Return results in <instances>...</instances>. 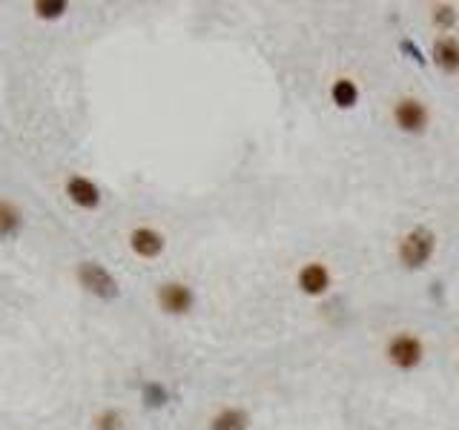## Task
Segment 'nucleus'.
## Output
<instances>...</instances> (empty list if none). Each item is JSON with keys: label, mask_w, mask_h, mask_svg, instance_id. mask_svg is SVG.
<instances>
[{"label": "nucleus", "mask_w": 459, "mask_h": 430, "mask_svg": "<svg viewBox=\"0 0 459 430\" xmlns=\"http://www.w3.org/2000/svg\"><path fill=\"white\" fill-rule=\"evenodd\" d=\"M385 359L396 370H416L425 359V344L413 333H396L385 344Z\"/></svg>", "instance_id": "2"}, {"label": "nucleus", "mask_w": 459, "mask_h": 430, "mask_svg": "<svg viewBox=\"0 0 459 430\" xmlns=\"http://www.w3.org/2000/svg\"><path fill=\"white\" fill-rule=\"evenodd\" d=\"M393 121L402 133L408 135H422L428 129V121H431V112L422 101L416 98H399L396 106H393Z\"/></svg>", "instance_id": "4"}, {"label": "nucleus", "mask_w": 459, "mask_h": 430, "mask_svg": "<svg viewBox=\"0 0 459 430\" xmlns=\"http://www.w3.org/2000/svg\"><path fill=\"white\" fill-rule=\"evenodd\" d=\"M130 247L138 258H158L164 252V235L152 227H135L130 233Z\"/></svg>", "instance_id": "8"}, {"label": "nucleus", "mask_w": 459, "mask_h": 430, "mask_svg": "<svg viewBox=\"0 0 459 430\" xmlns=\"http://www.w3.org/2000/svg\"><path fill=\"white\" fill-rule=\"evenodd\" d=\"M247 427H250V413L244 407H224L210 422V430H247Z\"/></svg>", "instance_id": "10"}, {"label": "nucleus", "mask_w": 459, "mask_h": 430, "mask_svg": "<svg viewBox=\"0 0 459 430\" xmlns=\"http://www.w3.org/2000/svg\"><path fill=\"white\" fill-rule=\"evenodd\" d=\"M32 9H35L37 18H44V20H58L66 12V0H37Z\"/></svg>", "instance_id": "15"}, {"label": "nucleus", "mask_w": 459, "mask_h": 430, "mask_svg": "<svg viewBox=\"0 0 459 430\" xmlns=\"http://www.w3.org/2000/svg\"><path fill=\"white\" fill-rule=\"evenodd\" d=\"M155 298H158V307L164 313H170V316H187L192 310V305H195L192 290L187 284H181V281H166V284H161Z\"/></svg>", "instance_id": "5"}, {"label": "nucleus", "mask_w": 459, "mask_h": 430, "mask_svg": "<svg viewBox=\"0 0 459 430\" xmlns=\"http://www.w3.org/2000/svg\"><path fill=\"white\" fill-rule=\"evenodd\" d=\"M141 396H144V405L152 407V410H158V407H164L166 402H170V393H166V387L158 384V381H147V384L141 387Z\"/></svg>", "instance_id": "13"}, {"label": "nucleus", "mask_w": 459, "mask_h": 430, "mask_svg": "<svg viewBox=\"0 0 459 430\" xmlns=\"http://www.w3.org/2000/svg\"><path fill=\"white\" fill-rule=\"evenodd\" d=\"M431 20H434L436 29L448 32V29H453V23H456V9H453L451 4H436V6H431Z\"/></svg>", "instance_id": "14"}, {"label": "nucleus", "mask_w": 459, "mask_h": 430, "mask_svg": "<svg viewBox=\"0 0 459 430\" xmlns=\"http://www.w3.org/2000/svg\"><path fill=\"white\" fill-rule=\"evenodd\" d=\"M95 430H123V416L118 410H104L95 419Z\"/></svg>", "instance_id": "16"}, {"label": "nucleus", "mask_w": 459, "mask_h": 430, "mask_svg": "<svg viewBox=\"0 0 459 430\" xmlns=\"http://www.w3.org/2000/svg\"><path fill=\"white\" fill-rule=\"evenodd\" d=\"M20 230V212L12 201L0 198V238H12Z\"/></svg>", "instance_id": "12"}, {"label": "nucleus", "mask_w": 459, "mask_h": 430, "mask_svg": "<svg viewBox=\"0 0 459 430\" xmlns=\"http://www.w3.org/2000/svg\"><path fill=\"white\" fill-rule=\"evenodd\" d=\"M431 58L436 63L439 72L445 75H456L459 72V40L445 35V37H436L434 40V49H431Z\"/></svg>", "instance_id": "7"}, {"label": "nucleus", "mask_w": 459, "mask_h": 430, "mask_svg": "<svg viewBox=\"0 0 459 430\" xmlns=\"http://www.w3.org/2000/svg\"><path fill=\"white\" fill-rule=\"evenodd\" d=\"M66 195H69L78 207H83V209H95V207L101 204V190H98L90 178H83V176H72V178L66 181Z\"/></svg>", "instance_id": "9"}, {"label": "nucleus", "mask_w": 459, "mask_h": 430, "mask_svg": "<svg viewBox=\"0 0 459 430\" xmlns=\"http://www.w3.org/2000/svg\"><path fill=\"white\" fill-rule=\"evenodd\" d=\"M78 281H80V287L87 290V293H92V295H98L104 301L118 298V281H115V276L104 264H98V262H80L78 264Z\"/></svg>", "instance_id": "3"}, {"label": "nucleus", "mask_w": 459, "mask_h": 430, "mask_svg": "<svg viewBox=\"0 0 459 430\" xmlns=\"http://www.w3.org/2000/svg\"><path fill=\"white\" fill-rule=\"evenodd\" d=\"M296 281H299V290L305 293V295H324L327 290H330V270L324 267V264H319V262H310V264H305L302 270H299V276H296Z\"/></svg>", "instance_id": "6"}, {"label": "nucleus", "mask_w": 459, "mask_h": 430, "mask_svg": "<svg viewBox=\"0 0 459 430\" xmlns=\"http://www.w3.org/2000/svg\"><path fill=\"white\" fill-rule=\"evenodd\" d=\"M399 49H402L405 55H410V61H413V63H420V66H425V55H422V49H420V47H416V43H413V40H402V43H399Z\"/></svg>", "instance_id": "17"}, {"label": "nucleus", "mask_w": 459, "mask_h": 430, "mask_svg": "<svg viewBox=\"0 0 459 430\" xmlns=\"http://www.w3.org/2000/svg\"><path fill=\"white\" fill-rule=\"evenodd\" d=\"M330 98L339 109H353L359 101V86L350 78H339L336 83L330 86Z\"/></svg>", "instance_id": "11"}, {"label": "nucleus", "mask_w": 459, "mask_h": 430, "mask_svg": "<svg viewBox=\"0 0 459 430\" xmlns=\"http://www.w3.org/2000/svg\"><path fill=\"white\" fill-rule=\"evenodd\" d=\"M436 252V235L428 227H413L399 241V262L408 270H422Z\"/></svg>", "instance_id": "1"}]
</instances>
